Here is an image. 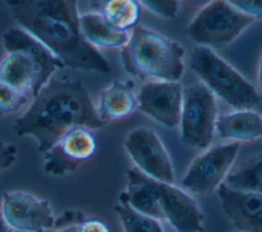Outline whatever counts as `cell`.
Here are the masks:
<instances>
[{"mask_svg":"<svg viewBox=\"0 0 262 232\" xmlns=\"http://www.w3.org/2000/svg\"><path fill=\"white\" fill-rule=\"evenodd\" d=\"M184 54L185 50L178 42L137 25L121 47L120 61L132 77L179 82L184 72Z\"/></svg>","mask_w":262,"mask_h":232,"instance_id":"cell-3","label":"cell"},{"mask_svg":"<svg viewBox=\"0 0 262 232\" xmlns=\"http://www.w3.org/2000/svg\"><path fill=\"white\" fill-rule=\"evenodd\" d=\"M98 141L92 129L85 126L73 127L43 153V170L54 177L74 173L96 153Z\"/></svg>","mask_w":262,"mask_h":232,"instance_id":"cell-10","label":"cell"},{"mask_svg":"<svg viewBox=\"0 0 262 232\" xmlns=\"http://www.w3.org/2000/svg\"><path fill=\"white\" fill-rule=\"evenodd\" d=\"M29 102V95L21 94L0 82V115H9L20 110Z\"/></svg>","mask_w":262,"mask_h":232,"instance_id":"cell-23","label":"cell"},{"mask_svg":"<svg viewBox=\"0 0 262 232\" xmlns=\"http://www.w3.org/2000/svg\"><path fill=\"white\" fill-rule=\"evenodd\" d=\"M38 71L23 53L11 52L0 62V82L17 92L35 97L38 92Z\"/></svg>","mask_w":262,"mask_h":232,"instance_id":"cell-17","label":"cell"},{"mask_svg":"<svg viewBox=\"0 0 262 232\" xmlns=\"http://www.w3.org/2000/svg\"><path fill=\"white\" fill-rule=\"evenodd\" d=\"M79 232H111V229L104 221L86 217L79 224Z\"/></svg>","mask_w":262,"mask_h":232,"instance_id":"cell-28","label":"cell"},{"mask_svg":"<svg viewBox=\"0 0 262 232\" xmlns=\"http://www.w3.org/2000/svg\"><path fill=\"white\" fill-rule=\"evenodd\" d=\"M182 98L183 87L179 82H148L136 94V108L158 124L172 129L179 126Z\"/></svg>","mask_w":262,"mask_h":232,"instance_id":"cell-12","label":"cell"},{"mask_svg":"<svg viewBox=\"0 0 262 232\" xmlns=\"http://www.w3.org/2000/svg\"><path fill=\"white\" fill-rule=\"evenodd\" d=\"M188 65L215 97L235 110L252 109L259 104L255 87L212 49L195 46L189 53Z\"/></svg>","mask_w":262,"mask_h":232,"instance_id":"cell-4","label":"cell"},{"mask_svg":"<svg viewBox=\"0 0 262 232\" xmlns=\"http://www.w3.org/2000/svg\"><path fill=\"white\" fill-rule=\"evenodd\" d=\"M258 83L259 88L262 91V50L260 52V58H259V66H258Z\"/></svg>","mask_w":262,"mask_h":232,"instance_id":"cell-30","label":"cell"},{"mask_svg":"<svg viewBox=\"0 0 262 232\" xmlns=\"http://www.w3.org/2000/svg\"><path fill=\"white\" fill-rule=\"evenodd\" d=\"M232 232H239V231H236V230H234V231H232Z\"/></svg>","mask_w":262,"mask_h":232,"instance_id":"cell-32","label":"cell"},{"mask_svg":"<svg viewBox=\"0 0 262 232\" xmlns=\"http://www.w3.org/2000/svg\"><path fill=\"white\" fill-rule=\"evenodd\" d=\"M223 184L237 191L262 193V151L230 170Z\"/></svg>","mask_w":262,"mask_h":232,"instance_id":"cell-20","label":"cell"},{"mask_svg":"<svg viewBox=\"0 0 262 232\" xmlns=\"http://www.w3.org/2000/svg\"><path fill=\"white\" fill-rule=\"evenodd\" d=\"M114 211L124 232H165L160 221L137 213L125 202L119 201Z\"/></svg>","mask_w":262,"mask_h":232,"instance_id":"cell-22","label":"cell"},{"mask_svg":"<svg viewBox=\"0 0 262 232\" xmlns=\"http://www.w3.org/2000/svg\"><path fill=\"white\" fill-rule=\"evenodd\" d=\"M0 232H13L10 227L5 223L2 216L0 215Z\"/></svg>","mask_w":262,"mask_h":232,"instance_id":"cell-31","label":"cell"},{"mask_svg":"<svg viewBox=\"0 0 262 232\" xmlns=\"http://www.w3.org/2000/svg\"><path fill=\"white\" fill-rule=\"evenodd\" d=\"M81 80L52 77L34 97L27 111L17 118L12 130L18 137L30 136L41 153L49 150L70 129L105 126Z\"/></svg>","mask_w":262,"mask_h":232,"instance_id":"cell-2","label":"cell"},{"mask_svg":"<svg viewBox=\"0 0 262 232\" xmlns=\"http://www.w3.org/2000/svg\"><path fill=\"white\" fill-rule=\"evenodd\" d=\"M164 221L176 232H204V214L193 197L175 184L150 179Z\"/></svg>","mask_w":262,"mask_h":232,"instance_id":"cell-11","label":"cell"},{"mask_svg":"<svg viewBox=\"0 0 262 232\" xmlns=\"http://www.w3.org/2000/svg\"><path fill=\"white\" fill-rule=\"evenodd\" d=\"M216 192L224 216L236 231L262 232V193L237 191L224 184Z\"/></svg>","mask_w":262,"mask_h":232,"instance_id":"cell-14","label":"cell"},{"mask_svg":"<svg viewBox=\"0 0 262 232\" xmlns=\"http://www.w3.org/2000/svg\"><path fill=\"white\" fill-rule=\"evenodd\" d=\"M86 217L83 213L76 211V210H68L63 212L60 216L56 217L55 222V229L70 226V225H79Z\"/></svg>","mask_w":262,"mask_h":232,"instance_id":"cell-27","label":"cell"},{"mask_svg":"<svg viewBox=\"0 0 262 232\" xmlns=\"http://www.w3.org/2000/svg\"><path fill=\"white\" fill-rule=\"evenodd\" d=\"M238 150L237 142L206 150L186 170L181 180V188L190 195L204 196L213 193L223 184L236 159Z\"/></svg>","mask_w":262,"mask_h":232,"instance_id":"cell-7","label":"cell"},{"mask_svg":"<svg viewBox=\"0 0 262 232\" xmlns=\"http://www.w3.org/2000/svg\"><path fill=\"white\" fill-rule=\"evenodd\" d=\"M217 104L213 93L202 83L183 88L179 121L181 143L192 149H206L216 130Z\"/></svg>","mask_w":262,"mask_h":232,"instance_id":"cell-6","label":"cell"},{"mask_svg":"<svg viewBox=\"0 0 262 232\" xmlns=\"http://www.w3.org/2000/svg\"><path fill=\"white\" fill-rule=\"evenodd\" d=\"M92 11L100 12L116 28L128 32L138 25L140 5L134 0H107L93 2Z\"/></svg>","mask_w":262,"mask_h":232,"instance_id":"cell-21","label":"cell"},{"mask_svg":"<svg viewBox=\"0 0 262 232\" xmlns=\"http://www.w3.org/2000/svg\"><path fill=\"white\" fill-rule=\"evenodd\" d=\"M119 201L127 203L139 214L164 221L158 199L150 184V178L135 168L126 171V189L119 195Z\"/></svg>","mask_w":262,"mask_h":232,"instance_id":"cell-15","label":"cell"},{"mask_svg":"<svg viewBox=\"0 0 262 232\" xmlns=\"http://www.w3.org/2000/svg\"><path fill=\"white\" fill-rule=\"evenodd\" d=\"M124 147L134 168L148 178L168 184L175 183V173L171 158L158 134L139 127L127 134Z\"/></svg>","mask_w":262,"mask_h":232,"instance_id":"cell-9","label":"cell"},{"mask_svg":"<svg viewBox=\"0 0 262 232\" xmlns=\"http://www.w3.org/2000/svg\"><path fill=\"white\" fill-rule=\"evenodd\" d=\"M136 107L134 83L131 80H116L100 93L96 109L99 118L106 123L127 118Z\"/></svg>","mask_w":262,"mask_h":232,"instance_id":"cell-16","label":"cell"},{"mask_svg":"<svg viewBox=\"0 0 262 232\" xmlns=\"http://www.w3.org/2000/svg\"><path fill=\"white\" fill-rule=\"evenodd\" d=\"M1 38L2 45L7 53H23L35 64L39 76V91L47 84L57 69L64 68L61 61L46 46L17 26L6 30Z\"/></svg>","mask_w":262,"mask_h":232,"instance_id":"cell-13","label":"cell"},{"mask_svg":"<svg viewBox=\"0 0 262 232\" xmlns=\"http://www.w3.org/2000/svg\"><path fill=\"white\" fill-rule=\"evenodd\" d=\"M216 131L222 139L234 142L262 138V115L252 109L222 114L217 118Z\"/></svg>","mask_w":262,"mask_h":232,"instance_id":"cell-19","label":"cell"},{"mask_svg":"<svg viewBox=\"0 0 262 232\" xmlns=\"http://www.w3.org/2000/svg\"><path fill=\"white\" fill-rule=\"evenodd\" d=\"M254 21L228 1L215 0L195 14L186 28V35L198 46L221 48L233 42Z\"/></svg>","mask_w":262,"mask_h":232,"instance_id":"cell-5","label":"cell"},{"mask_svg":"<svg viewBox=\"0 0 262 232\" xmlns=\"http://www.w3.org/2000/svg\"><path fill=\"white\" fill-rule=\"evenodd\" d=\"M52 232H79V225H70L53 230Z\"/></svg>","mask_w":262,"mask_h":232,"instance_id":"cell-29","label":"cell"},{"mask_svg":"<svg viewBox=\"0 0 262 232\" xmlns=\"http://www.w3.org/2000/svg\"><path fill=\"white\" fill-rule=\"evenodd\" d=\"M17 27L46 46L64 67L108 74L107 59L90 45L80 31L75 0H8L5 2Z\"/></svg>","mask_w":262,"mask_h":232,"instance_id":"cell-1","label":"cell"},{"mask_svg":"<svg viewBox=\"0 0 262 232\" xmlns=\"http://www.w3.org/2000/svg\"><path fill=\"white\" fill-rule=\"evenodd\" d=\"M140 4L164 18L176 17L179 10V1L177 0H143L140 1Z\"/></svg>","mask_w":262,"mask_h":232,"instance_id":"cell-24","label":"cell"},{"mask_svg":"<svg viewBox=\"0 0 262 232\" xmlns=\"http://www.w3.org/2000/svg\"><path fill=\"white\" fill-rule=\"evenodd\" d=\"M0 215L13 232H49L55 228L56 216L50 202L23 190L3 193Z\"/></svg>","mask_w":262,"mask_h":232,"instance_id":"cell-8","label":"cell"},{"mask_svg":"<svg viewBox=\"0 0 262 232\" xmlns=\"http://www.w3.org/2000/svg\"><path fill=\"white\" fill-rule=\"evenodd\" d=\"M228 2L253 19L262 18V0H229Z\"/></svg>","mask_w":262,"mask_h":232,"instance_id":"cell-25","label":"cell"},{"mask_svg":"<svg viewBox=\"0 0 262 232\" xmlns=\"http://www.w3.org/2000/svg\"><path fill=\"white\" fill-rule=\"evenodd\" d=\"M80 31L83 38L96 49L121 48L129 38L128 32L116 28L104 15L97 11L80 13Z\"/></svg>","mask_w":262,"mask_h":232,"instance_id":"cell-18","label":"cell"},{"mask_svg":"<svg viewBox=\"0 0 262 232\" xmlns=\"http://www.w3.org/2000/svg\"><path fill=\"white\" fill-rule=\"evenodd\" d=\"M17 158V148L0 140V173L10 168Z\"/></svg>","mask_w":262,"mask_h":232,"instance_id":"cell-26","label":"cell"}]
</instances>
